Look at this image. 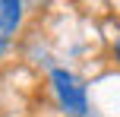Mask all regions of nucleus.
<instances>
[{
  "instance_id": "obj_1",
  "label": "nucleus",
  "mask_w": 120,
  "mask_h": 117,
  "mask_svg": "<svg viewBox=\"0 0 120 117\" xmlns=\"http://www.w3.org/2000/svg\"><path fill=\"white\" fill-rule=\"evenodd\" d=\"M51 86H54V95H57V101H60L63 111H70L73 117H82L89 111L85 86L70 73V70H54V73H51Z\"/></svg>"
},
{
  "instance_id": "obj_2",
  "label": "nucleus",
  "mask_w": 120,
  "mask_h": 117,
  "mask_svg": "<svg viewBox=\"0 0 120 117\" xmlns=\"http://www.w3.org/2000/svg\"><path fill=\"white\" fill-rule=\"evenodd\" d=\"M22 22V0H0V38H10Z\"/></svg>"
},
{
  "instance_id": "obj_3",
  "label": "nucleus",
  "mask_w": 120,
  "mask_h": 117,
  "mask_svg": "<svg viewBox=\"0 0 120 117\" xmlns=\"http://www.w3.org/2000/svg\"><path fill=\"white\" fill-rule=\"evenodd\" d=\"M114 57H117V63H120V38L114 41Z\"/></svg>"
}]
</instances>
